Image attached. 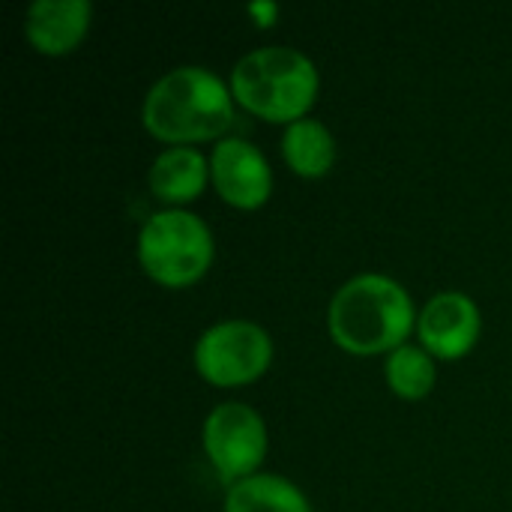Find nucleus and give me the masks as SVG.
I'll list each match as a JSON object with an SVG mask.
<instances>
[{
    "label": "nucleus",
    "instance_id": "1",
    "mask_svg": "<svg viewBox=\"0 0 512 512\" xmlns=\"http://www.w3.org/2000/svg\"><path fill=\"white\" fill-rule=\"evenodd\" d=\"M417 309L402 282L384 273L351 276L327 306L333 342L351 354H384L405 345L417 324Z\"/></svg>",
    "mask_w": 512,
    "mask_h": 512
},
{
    "label": "nucleus",
    "instance_id": "2",
    "mask_svg": "<svg viewBox=\"0 0 512 512\" xmlns=\"http://www.w3.org/2000/svg\"><path fill=\"white\" fill-rule=\"evenodd\" d=\"M141 120L150 135L174 147L210 141L234 123V93L207 66H177L153 81Z\"/></svg>",
    "mask_w": 512,
    "mask_h": 512
},
{
    "label": "nucleus",
    "instance_id": "3",
    "mask_svg": "<svg viewBox=\"0 0 512 512\" xmlns=\"http://www.w3.org/2000/svg\"><path fill=\"white\" fill-rule=\"evenodd\" d=\"M318 66L300 48L264 45L243 54L231 69V93L252 114L273 123H294L315 105Z\"/></svg>",
    "mask_w": 512,
    "mask_h": 512
},
{
    "label": "nucleus",
    "instance_id": "4",
    "mask_svg": "<svg viewBox=\"0 0 512 512\" xmlns=\"http://www.w3.org/2000/svg\"><path fill=\"white\" fill-rule=\"evenodd\" d=\"M135 252L141 270L153 282L165 288H186L210 270L216 246L210 225L201 216L168 207L141 225Z\"/></svg>",
    "mask_w": 512,
    "mask_h": 512
},
{
    "label": "nucleus",
    "instance_id": "5",
    "mask_svg": "<svg viewBox=\"0 0 512 512\" xmlns=\"http://www.w3.org/2000/svg\"><path fill=\"white\" fill-rule=\"evenodd\" d=\"M192 360L204 381L216 387H243L270 369L273 339L255 321H219L198 336Z\"/></svg>",
    "mask_w": 512,
    "mask_h": 512
},
{
    "label": "nucleus",
    "instance_id": "6",
    "mask_svg": "<svg viewBox=\"0 0 512 512\" xmlns=\"http://www.w3.org/2000/svg\"><path fill=\"white\" fill-rule=\"evenodd\" d=\"M201 438L216 474L228 486L258 474L270 444L264 417L243 402L216 405L204 420Z\"/></svg>",
    "mask_w": 512,
    "mask_h": 512
},
{
    "label": "nucleus",
    "instance_id": "7",
    "mask_svg": "<svg viewBox=\"0 0 512 512\" xmlns=\"http://www.w3.org/2000/svg\"><path fill=\"white\" fill-rule=\"evenodd\" d=\"M210 180L216 192L240 210L261 207L273 192V168L246 138H219L213 144Z\"/></svg>",
    "mask_w": 512,
    "mask_h": 512
},
{
    "label": "nucleus",
    "instance_id": "8",
    "mask_svg": "<svg viewBox=\"0 0 512 512\" xmlns=\"http://www.w3.org/2000/svg\"><path fill=\"white\" fill-rule=\"evenodd\" d=\"M417 333L435 360H459L477 345L483 333L480 306L462 291H441L420 309Z\"/></svg>",
    "mask_w": 512,
    "mask_h": 512
},
{
    "label": "nucleus",
    "instance_id": "9",
    "mask_svg": "<svg viewBox=\"0 0 512 512\" xmlns=\"http://www.w3.org/2000/svg\"><path fill=\"white\" fill-rule=\"evenodd\" d=\"M90 15V0H33L24 15V33L36 51L66 54L84 39Z\"/></svg>",
    "mask_w": 512,
    "mask_h": 512
},
{
    "label": "nucleus",
    "instance_id": "10",
    "mask_svg": "<svg viewBox=\"0 0 512 512\" xmlns=\"http://www.w3.org/2000/svg\"><path fill=\"white\" fill-rule=\"evenodd\" d=\"M147 180L159 201L186 204L204 192L210 180V159H204V153L189 144L168 147L153 159Z\"/></svg>",
    "mask_w": 512,
    "mask_h": 512
},
{
    "label": "nucleus",
    "instance_id": "11",
    "mask_svg": "<svg viewBox=\"0 0 512 512\" xmlns=\"http://www.w3.org/2000/svg\"><path fill=\"white\" fill-rule=\"evenodd\" d=\"M225 512H315L300 486L279 474H252L228 486Z\"/></svg>",
    "mask_w": 512,
    "mask_h": 512
},
{
    "label": "nucleus",
    "instance_id": "12",
    "mask_svg": "<svg viewBox=\"0 0 512 512\" xmlns=\"http://www.w3.org/2000/svg\"><path fill=\"white\" fill-rule=\"evenodd\" d=\"M282 156L300 177H324L336 162V138L327 123L300 117L285 126Z\"/></svg>",
    "mask_w": 512,
    "mask_h": 512
},
{
    "label": "nucleus",
    "instance_id": "13",
    "mask_svg": "<svg viewBox=\"0 0 512 512\" xmlns=\"http://www.w3.org/2000/svg\"><path fill=\"white\" fill-rule=\"evenodd\" d=\"M384 375L387 384L396 396L402 399H423L432 393L438 369H435V357L423 348V345H402L396 351L387 354L384 363Z\"/></svg>",
    "mask_w": 512,
    "mask_h": 512
},
{
    "label": "nucleus",
    "instance_id": "14",
    "mask_svg": "<svg viewBox=\"0 0 512 512\" xmlns=\"http://www.w3.org/2000/svg\"><path fill=\"white\" fill-rule=\"evenodd\" d=\"M249 9H252V12H255V15H258L264 24H270V18L279 12V6H276V3H252Z\"/></svg>",
    "mask_w": 512,
    "mask_h": 512
}]
</instances>
